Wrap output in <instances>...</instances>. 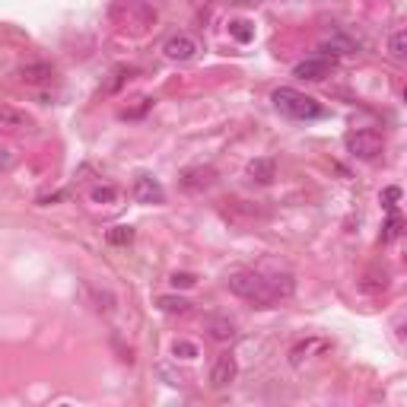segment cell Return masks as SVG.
Wrapping results in <instances>:
<instances>
[{
  "instance_id": "cell-5",
  "label": "cell",
  "mask_w": 407,
  "mask_h": 407,
  "mask_svg": "<svg viewBox=\"0 0 407 407\" xmlns=\"http://www.w3.org/2000/svg\"><path fill=\"white\" fill-rule=\"evenodd\" d=\"M236 372H239V366H236V356L223 354L213 359V369H210V385L213 388H226L229 382H236Z\"/></svg>"
},
{
  "instance_id": "cell-17",
  "label": "cell",
  "mask_w": 407,
  "mask_h": 407,
  "mask_svg": "<svg viewBox=\"0 0 407 407\" xmlns=\"http://www.w3.org/2000/svg\"><path fill=\"white\" fill-rule=\"evenodd\" d=\"M92 300H96L99 312H112L115 309V296L108 293V290H92Z\"/></svg>"
},
{
  "instance_id": "cell-14",
  "label": "cell",
  "mask_w": 407,
  "mask_h": 407,
  "mask_svg": "<svg viewBox=\"0 0 407 407\" xmlns=\"http://www.w3.org/2000/svg\"><path fill=\"white\" fill-rule=\"evenodd\" d=\"M388 51H391V58H395V60H404L407 58V32L404 29H398L395 36H391Z\"/></svg>"
},
{
  "instance_id": "cell-10",
  "label": "cell",
  "mask_w": 407,
  "mask_h": 407,
  "mask_svg": "<svg viewBox=\"0 0 407 407\" xmlns=\"http://www.w3.org/2000/svg\"><path fill=\"white\" fill-rule=\"evenodd\" d=\"M19 77H23L26 83L38 86V83H48V80L54 77V70H51V64H45V60H32V64L19 67Z\"/></svg>"
},
{
  "instance_id": "cell-11",
  "label": "cell",
  "mask_w": 407,
  "mask_h": 407,
  "mask_svg": "<svg viewBox=\"0 0 407 407\" xmlns=\"http://www.w3.org/2000/svg\"><path fill=\"white\" fill-rule=\"evenodd\" d=\"M248 175H252V181L258 185H270L277 175V162L274 159H255L252 166H248Z\"/></svg>"
},
{
  "instance_id": "cell-23",
  "label": "cell",
  "mask_w": 407,
  "mask_h": 407,
  "mask_svg": "<svg viewBox=\"0 0 407 407\" xmlns=\"http://www.w3.org/2000/svg\"><path fill=\"white\" fill-rule=\"evenodd\" d=\"M239 4H252V0H239Z\"/></svg>"
},
{
  "instance_id": "cell-20",
  "label": "cell",
  "mask_w": 407,
  "mask_h": 407,
  "mask_svg": "<svg viewBox=\"0 0 407 407\" xmlns=\"http://www.w3.org/2000/svg\"><path fill=\"white\" fill-rule=\"evenodd\" d=\"M13 162H16V156H13L10 150H0V175H4V172H10V169H13Z\"/></svg>"
},
{
  "instance_id": "cell-2",
  "label": "cell",
  "mask_w": 407,
  "mask_h": 407,
  "mask_svg": "<svg viewBox=\"0 0 407 407\" xmlns=\"http://www.w3.org/2000/svg\"><path fill=\"white\" fill-rule=\"evenodd\" d=\"M270 102L277 105V112L287 115V118H293V121H318L324 115L322 102L312 99V96H305V92H300V90H290V86L274 90Z\"/></svg>"
},
{
  "instance_id": "cell-8",
  "label": "cell",
  "mask_w": 407,
  "mask_h": 407,
  "mask_svg": "<svg viewBox=\"0 0 407 407\" xmlns=\"http://www.w3.org/2000/svg\"><path fill=\"white\" fill-rule=\"evenodd\" d=\"M23 127H32V118L19 108L0 105V131H23Z\"/></svg>"
},
{
  "instance_id": "cell-21",
  "label": "cell",
  "mask_w": 407,
  "mask_h": 407,
  "mask_svg": "<svg viewBox=\"0 0 407 407\" xmlns=\"http://www.w3.org/2000/svg\"><path fill=\"white\" fill-rule=\"evenodd\" d=\"M172 283H175V287H191L194 277H191V274H175V277H172Z\"/></svg>"
},
{
  "instance_id": "cell-1",
  "label": "cell",
  "mask_w": 407,
  "mask_h": 407,
  "mask_svg": "<svg viewBox=\"0 0 407 407\" xmlns=\"http://www.w3.org/2000/svg\"><path fill=\"white\" fill-rule=\"evenodd\" d=\"M226 287H229V293L233 296L261 305V309H270L274 302H280L274 296V290H270V280L264 274H255V270H236V274H229Z\"/></svg>"
},
{
  "instance_id": "cell-12",
  "label": "cell",
  "mask_w": 407,
  "mask_h": 407,
  "mask_svg": "<svg viewBox=\"0 0 407 407\" xmlns=\"http://www.w3.org/2000/svg\"><path fill=\"white\" fill-rule=\"evenodd\" d=\"M207 331H210V337H213V341H233V337H236V324L229 322V318H223V315L210 318Z\"/></svg>"
},
{
  "instance_id": "cell-6",
  "label": "cell",
  "mask_w": 407,
  "mask_h": 407,
  "mask_svg": "<svg viewBox=\"0 0 407 407\" xmlns=\"http://www.w3.org/2000/svg\"><path fill=\"white\" fill-rule=\"evenodd\" d=\"M134 198L140 204H162L166 198V191H162V185L150 175H137V181H134Z\"/></svg>"
},
{
  "instance_id": "cell-3",
  "label": "cell",
  "mask_w": 407,
  "mask_h": 407,
  "mask_svg": "<svg viewBox=\"0 0 407 407\" xmlns=\"http://www.w3.org/2000/svg\"><path fill=\"white\" fill-rule=\"evenodd\" d=\"M162 51H166V58L169 60H194L198 58V51H201V45H198V38L194 36H185V32H179V36H172L166 45H162Z\"/></svg>"
},
{
  "instance_id": "cell-22",
  "label": "cell",
  "mask_w": 407,
  "mask_h": 407,
  "mask_svg": "<svg viewBox=\"0 0 407 407\" xmlns=\"http://www.w3.org/2000/svg\"><path fill=\"white\" fill-rule=\"evenodd\" d=\"M398 198H401V191H398V188H388V191H385V201H388V207H395Z\"/></svg>"
},
{
  "instance_id": "cell-15",
  "label": "cell",
  "mask_w": 407,
  "mask_h": 407,
  "mask_svg": "<svg viewBox=\"0 0 407 407\" xmlns=\"http://www.w3.org/2000/svg\"><path fill=\"white\" fill-rule=\"evenodd\" d=\"M172 356H175V359H194V356H198V344H191V341H175V344H172Z\"/></svg>"
},
{
  "instance_id": "cell-19",
  "label": "cell",
  "mask_w": 407,
  "mask_h": 407,
  "mask_svg": "<svg viewBox=\"0 0 407 407\" xmlns=\"http://www.w3.org/2000/svg\"><path fill=\"white\" fill-rule=\"evenodd\" d=\"M115 198H118L115 188H96V191H92V201H96V204H112Z\"/></svg>"
},
{
  "instance_id": "cell-9",
  "label": "cell",
  "mask_w": 407,
  "mask_h": 407,
  "mask_svg": "<svg viewBox=\"0 0 407 407\" xmlns=\"http://www.w3.org/2000/svg\"><path fill=\"white\" fill-rule=\"evenodd\" d=\"M324 350H328V341H322V337H309V341L296 344V347L290 350V363L302 366V359H309L312 354H324Z\"/></svg>"
},
{
  "instance_id": "cell-18",
  "label": "cell",
  "mask_w": 407,
  "mask_h": 407,
  "mask_svg": "<svg viewBox=\"0 0 407 407\" xmlns=\"http://www.w3.org/2000/svg\"><path fill=\"white\" fill-rule=\"evenodd\" d=\"M229 32H233V36L239 38V42H252V36H255V32L248 29V23H245V19H236V23L229 26Z\"/></svg>"
},
{
  "instance_id": "cell-16",
  "label": "cell",
  "mask_w": 407,
  "mask_h": 407,
  "mask_svg": "<svg viewBox=\"0 0 407 407\" xmlns=\"http://www.w3.org/2000/svg\"><path fill=\"white\" fill-rule=\"evenodd\" d=\"M105 239L112 242V245H127V242L134 239V229H131V226H115L112 233L105 236Z\"/></svg>"
},
{
  "instance_id": "cell-13",
  "label": "cell",
  "mask_w": 407,
  "mask_h": 407,
  "mask_svg": "<svg viewBox=\"0 0 407 407\" xmlns=\"http://www.w3.org/2000/svg\"><path fill=\"white\" fill-rule=\"evenodd\" d=\"M159 309L169 312V315H185V312L191 309V302H188L185 296H159Z\"/></svg>"
},
{
  "instance_id": "cell-7",
  "label": "cell",
  "mask_w": 407,
  "mask_h": 407,
  "mask_svg": "<svg viewBox=\"0 0 407 407\" xmlns=\"http://www.w3.org/2000/svg\"><path fill=\"white\" fill-rule=\"evenodd\" d=\"M331 60L328 58H309V60H302V64H296V77L300 80H324L331 73Z\"/></svg>"
},
{
  "instance_id": "cell-4",
  "label": "cell",
  "mask_w": 407,
  "mask_h": 407,
  "mask_svg": "<svg viewBox=\"0 0 407 407\" xmlns=\"http://www.w3.org/2000/svg\"><path fill=\"white\" fill-rule=\"evenodd\" d=\"M347 150L359 156V159H376L382 153V137L372 131H359V134H350L347 137Z\"/></svg>"
}]
</instances>
